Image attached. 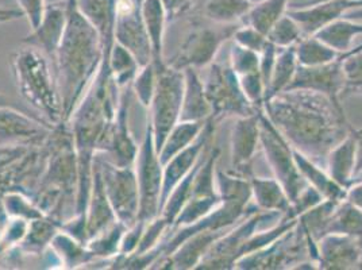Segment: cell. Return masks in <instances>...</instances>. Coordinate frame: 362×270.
Returning a JSON list of instances; mask_svg holds the SVG:
<instances>
[{
	"label": "cell",
	"instance_id": "18",
	"mask_svg": "<svg viewBox=\"0 0 362 270\" xmlns=\"http://www.w3.org/2000/svg\"><path fill=\"white\" fill-rule=\"evenodd\" d=\"M65 26L66 1L61 0L47 4L41 23L35 29H33L28 37L22 40V44L40 49L54 64Z\"/></svg>",
	"mask_w": 362,
	"mask_h": 270
},
{
	"label": "cell",
	"instance_id": "49",
	"mask_svg": "<svg viewBox=\"0 0 362 270\" xmlns=\"http://www.w3.org/2000/svg\"><path fill=\"white\" fill-rule=\"evenodd\" d=\"M277 53H279V47L273 45L272 42L268 41L267 46L264 47V50L259 53V75L262 77V81L265 84V92L268 88L269 80H271L272 72L276 64V59H277Z\"/></svg>",
	"mask_w": 362,
	"mask_h": 270
},
{
	"label": "cell",
	"instance_id": "6",
	"mask_svg": "<svg viewBox=\"0 0 362 270\" xmlns=\"http://www.w3.org/2000/svg\"><path fill=\"white\" fill-rule=\"evenodd\" d=\"M207 68L209 72L203 81L211 105L214 123L259 112L245 96L240 84V77L235 75L228 62L223 64L214 61Z\"/></svg>",
	"mask_w": 362,
	"mask_h": 270
},
{
	"label": "cell",
	"instance_id": "20",
	"mask_svg": "<svg viewBox=\"0 0 362 270\" xmlns=\"http://www.w3.org/2000/svg\"><path fill=\"white\" fill-rule=\"evenodd\" d=\"M54 126L34 119L13 105H0V141H41Z\"/></svg>",
	"mask_w": 362,
	"mask_h": 270
},
{
	"label": "cell",
	"instance_id": "55",
	"mask_svg": "<svg viewBox=\"0 0 362 270\" xmlns=\"http://www.w3.org/2000/svg\"><path fill=\"white\" fill-rule=\"evenodd\" d=\"M0 105H11V100L3 93H0Z\"/></svg>",
	"mask_w": 362,
	"mask_h": 270
},
{
	"label": "cell",
	"instance_id": "22",
	"mask_svg": "<svg viewBox=\"0 0 362 270\" xmlns=\"http://www.w3.org/2000/svg\"><path fill=\"white\" fill-rule=\"evenodd\" d=\"M182 71L185 78V87L180 120L207 122L211 119V105L204 90V81L199 75V69L185 68Z\"/></svg>",
	"mask_w": 362,
	"mask_h": 270
},
{
	"label": "cell",
	"instance_id": "28",
	"mask_svg": "<svg viewBox=\"0 0 362 270\" xmlns=\"http://www.w3.org/2000/svg\"><path fill=\"white\" fill-rule=\"evenodd\" d=\"M252 6V0H202V13L215 25L231 26L242 23Z\"/></svg>",
	"mask_w": 362,
	"mask_h": 270
},
{
	"label": "cell",
	"instance_id": "43",
	"mask_svg": "<svg viewBox=\"0 0 362 270\" xmlns=\"http://www.w3.org/2000/svg\"><path fill=\"white\" fill-rule=\"evenodd\" d=\"M268 41L279 49H286L289 46H295L303 37L302 29L298 22L292 16H283L268 33Z\"/></svg>",
	"mask_w": 362,
	"mask_h": 270
},
{
	"label": "cell",
	"instance_id": "16",
	"mask_svg": "<svg viewBox=\"0 0 362 270\" xmlns=\"http://www.w3.org/2000/svg\"><path fill=\"white\" fill-rule=\"evenodd\" d=\"M317 269H362V243L344 234H329L317 242Z\"/></svg>",
	"mask_w": 362,
	"mask_h": 270
},
{
	"label": "cell",
	"instance_id": "39",
	"mask_svg": "<svg viewBox=\"0 0 362 270\" xmlns=\"http://www.w3.org/2000/svg\"><path fill=\"white\" fill-rule=\"evenodd\" d=\"M339 201L338 200H322L315 207L305 211L298 218L299 225H302L304 233L310 238L317 242L325 235H327V227L330 223L332 212Z\"/></svg>",
	"mask_w": 362,
	"mask_h": 270
},
{
	"label": "cell",
	"instance_id": "2",
	"mask_svg": "<svg viewBox=\"0 0 362 270\" xmlns=\"http://www.w3.org/2000/svg\"><path fill=\"white\" fill-rule=\"evenodd\" d=\"M65 1L66 26L54 59V69L62 118L66 123L102 66L105 45L99 33L78 10L77 0Z\"/></svg>",
	"mask_w": 362,
	"mask_h": 270
},
{
	"label": "cell",
	"instance_id": "17",
	"mask_svg": "<svg viewBox=\"0 0 362 270\" xmlns=\"http://www.w3.org/2000/svg\"><path fill=\"white\" fill-rule=\"evenodd\" d=\"M259 145L258 112L235 118L230 136V157L234 173L246 177L253 176L252 161Z\"/></svg>",
	"mask_w": 362,
	"mask_h": 270
},
{
	"label": "cell",
	"instance_id": "45",
	"mask_svg": "<svg viewBox=\"0 0 362 270\" xmlns=\"http://www.w3.org/2000/svg\"><path fill=\"white\" fill-rule=\"evenodd\" d=\"M228 64L238 77L247 75V74L258 71L259 54L253 52V50H250V49L242 47L241 45L233 42L231 49H230Z\"/></svg>",
	"mask_w": 362,
	"mask_h": 270
},
{
	"label": "cell",
	"instance_id": "25",
	"mask_svg": "<svg viewBox=\"0 0 362 270\" xmlns=\"http://www.w3.org/2000/svg\"><path fill=\"white\" fill-rule=\"evenodd\" d=\"M325 165L327 173L337 184L346 191L351 187L356 168V141L351 131L329 153Z\"/></svg>",
	"mask_w": 362,
	"mask_h": 270
},
{
	"label": "cell",
	"instance_id": "44",
	"mask_svg": "<svg viewBox=\"0 0 362 270\" xmlns=\"http://www.w3.org/2000/svg\"><path fill=\"white\" fill-rule=\"evenodd\" d=\"M157 84V69L151 62L145 66H141L136 78L132 83V90L136 93V100L144 108H149Z\"/></svg>",
	"mask_w": 362,
	"mask_h": 270
},
{
	"label": "cell",
	"instance_id": "38",
	"mask_svg": "<svg viewBox=\"0 0 362 270\" xmlns=\"http://www.w3.org/2000/svg\"><path fill=\"white\" fill-rule=\"evenodd\" d=\"M296 59L300 66H319L341 57L342 53L326 45L315 35H305L295 45Z\"/></svg>",
	"mask_w": 362,
	"mask_h": 270
},
{
	"label": "cell",
	"instance_id": "7",
	"mask_svg": "<svg viewBox=\"0 0 362 270\" xmlns=\"http://www.w3.org/2000/svg\"><path fill=\"white\" fill-rule=\"evenodd\" d=\"M134 170L139 191L138 221L148 223L161 213V196L164 181V165L156 148L153 130L148 117L142 142L136 153Z\"/></svg>",
	"mask_w": 362,
	"mask_h": 270
},
{
	"label": "cell",
	"instance_id": "51",
	"mask_svg": "<svg viewBox=\"0 0 362 270\" xmlns=\"http://www.w3.org/2000/svg\"><path fill=\"white\" fill-rule=\"evenodd\" d=\"M351 134L356 141V168H354V181L362 179V129H351ZM351 184V185H353Z\"/></svg>",
	"mask_w": 362,
	"mask_h": 270
},
{
	"label": "cell",
	"instance_id": "36",
	"mask_svg": "<svg viewBox=\"0 0 362 270\" xmlns=\"http://www.w3.org/2000/svg\"><path fill=\"white\" fill-rule=\"evenodd\" d=\"M52 249L59 255L62 268L75 269L81 265H88L95 261L93 255L84 243L76 240L68 233L60 230L50 242Z\"/></svg>",
	"mask_w": 362,
	"mask_h": 270
},
{
	"label": "cell",
	"instance_id": "32",
	"mask_svg": "<svg viewBox=\"0 0 362 270\" xmlns=\"http://www.w3.org/2000/svg\"><path fill=\"white\" fill-rule=\"evenodd\" d=\"M107 62L114 84L119 90L132 87L133 80L141 69L136 57L126 47L114 42L107 53Z\"/></svg>",
	"mask_w": 362,
	"mask_h": 270
},
{
	"label": "cell",
	"instance_id": "53",
	"mask_svg": "<svg viewBox=\"0 0 362 270\" xmlns=\"http://www.w3.org/2000/svg\"><path fill=\"white\" fill-rule=\"evenodd\" d=\"M23 13L19 8H4L0 7V23H7V22H13L16 19L23 18Z\"/></svg>",
	"mask_w": 362,
	"mask_h": 270
},
{
	"label": "cell",
	"instance_id": "57",
	"mask_svg": "<svg viewBox=\"0 0 362 270\" xmlns=\"http://www.w3.org/2000/svg\"><path fill=\"white\" fill-rule=\"evenodd\" d=\"M315 1H322V0H304V3H315Z\"/></svg>",
	"mask_w": 362,
	"mask_h": 270
},
{
	"label": "cell",
	"instance_id": "10",
	"mask_svg": "<svg viewBox=\"0 0 362 270\" xmlns=\"http://www.w3.org/2000/svg\"><path fill=\"white\" fill-rule=\"evenodd\" d=\"M107 199L122 225H134L139 215V191L134 166H117L107 161L99 153L95 154Z\"/></svg>",
	"mask_w": 362,
	"mask_h": 270
},
{
	"label": "cell",
	"instance_id": "13",
	"mask_svg": "<svg viewBox=\"0 0 362 270\" xmlns=\"http://www.w3.org/2000/svg\"><path fill=\"white\" fill-rule=\"evenodd\" d=\"M130 90L132 87L121 90L115 117L107 130L100 151H98L107 161L117 166H134L139 148L129 126Z\"/></svg>",
	"mask_w": 362,
	"mask_h": 270
},
{
	"label": "cell",
	"instance_id": "27",
	"mask_svg": "<svg viewBox=\"0 0 362 270\" xmlns=\"http://www.w3.org/2000/svg\"><path fill=\"white\" fill-rule=\"evenodd\" d=\"M78 10L99 33L103 45L115 40V0H77Z\"/></svg>",
	"mask_w": 362,
	"mask_h": 270
},
{
	"label": "cell",
	"instance_id": "12",
	"mask_svg": "<svg viewBox=\"0 0 362 270\" xmlns=\"http://www.w3.org/2000/svg\"><path fill=\"white\" fill-rule=\"evenodd\" d=\"M142 0H115V42L126 47L141 66L153 62L151 38L142 18Z\"/></svg>",
	"mask_w": 362,
	"mask_h": 270
},
{
	"label": "cell",
	"instance_id": "52",
	"mask_svg": "<svg viewBox=\"0 0 362 270\" xmlns=\"http://www.w3.org/2000/svg\"><path fill=\"white\" fill-rule=\"evenodd\" d=\"M346 199L353 203L356 207L362 210V179L356 181L349 189H347Z\"/></svg>",
	"mask_w": 362,
	"mask_h": 270
},
{
	"label": "cell",
	"instance_id": "23",
	"mask_svg": "<svg viewBox=\"0 0 362 270\" xmlns=\"http://www.w3.org/2000/svg\"><path fill=\"white\" fill-rule=\"evenodd\" d=\"M142 18L151 38L153 64L156 69L163 68L166 64L164 57L166 25L169 23L168 14L163 0H142Z\"/></svg>",
	"mask_w": 362,
	"mask_h": 270
},
{
	"label": "cell",
	"instance_id": "3",
	"mask_svg": "<svg viewBox=\"0 0 362 270\" xmlns=\"http://www.w3.org/2000/svg\"><path fill=\"white\" fill-rule=\"evenodd\" d=\"M16 88L22 98L42 114L47 123H64L54 64L37 47L25 45L11 56Z\"/></svg>",
	"mask_w": 362,
	"mask_h": 270
},
{
	"label": "cell",
	"instance_id": "46",
	"mask_svg": "<svg viewBox=\"0 0 362 270\" xmlns=\"http://www.w3.org/2000/svg\"><path fill=\"white\" fill-rule=\"evenodd\" d=\"M240 84L247 100L255 105L258 111H262L265 103V84L259 75V71L240 76Z\"/></svg>",
	"mask_w": 362,
	"mask_h": 270
},
{
	"label": "cell",
	"instance_id": "30",
	"mask_svg": "<svg viewBox=\"0 0 362 270\" xmlns=\"http://www.w3.org/2000/svg\"><path fill=\"white\" fill-rule=\"evenodd\" d=\"M209 122V120H207ZM207 122H189V120H180L175 127L169 131L165 138L161 149L158 151L160 160L163 165L173 158L176 154L191 146L202 131L204 130Z\"/></svg>",
	"mask_w": 362,
	"mask_h": 270
},
{
	"label": "cell",
	"instance_id": "24",
	"mask_svg": "<svg viewBox=\"0 0 362 270\" xmlns=\"http://www.w3.org/2000/svg\"><path fill=\"white\" fill-rule=\"evenodd\" d=\"M293 157L304 181L319 192V195L325 200L339 201L346 199V189L332 180V176L327 173L326 169H323L319 164L314 163L311 158H308L305 154L296 149H293Z\"/></svg>",
	"mask_w": 362,
	"mask_h": 270
},
{
	"label": "cell",
	"instance_id": "29",
	"mask_svg": "<svg viewBox=\"0 0 362 270\" xmlns=\"http://www.w3.org/2000/svg\"><path fill=\"white\" fill-rule=\"evenodd\" d=\"M216 189L222 203H231L241 207H249L252 203L250 177L234 172H225L216 166L215 172Z\"/></svg>",
	"mask_w": 362,
	"mask_h": 270
},
{
	"label": "cell",
	"instance_id": "37",
	"mask_svg": "<svg viewBox=\"0 0 362 270\" xmlns=\"http://www.w3.org/2000/svg\"><path fill=\"white\" fill-rule=\"evenodd\" d=\"M329 234H344L360 240L362 243V210L347 199L341 200L332 212L327 227Z\"/></svg>",
	"mask_w": 362,
	"mask_h": 270
},
{
	"label": "cell",
	"instance_id": "15",
	"mask_svg": "<svg viewBox=\"0 0 362 270\" xmlns=\"http://www.w3.org/2000/svg\"><path fill=\"white\" fill-rule=\"evenodd\" d=\"M344 54L332 62L319 66H298L296 75L293 77L288 90H315L325 93L334 100L342 102L345 77L342 69Z\"/></svg>",
	"mask_w": 362,
	"mask_h": 270
},
{
	"label": "cell",
	"instance_id": "26",
	"mask_svg": "<svg viewBox=\"0 0 362 270\" xmlns=\"http://www.w3.org/2000/svg\"><path fill=\"white\" fill-rule=\"evenodd\" d=\"M252 184V200L255 201L258 210L269 211V212H279L286 215L291 210L292 203L288 197L284 187L273 179H264V177H250Z\"/></svg>",
	"mask_w": 362,
	"mask_h": 270
},
{
	"label": "cell",
	"instance_id": "42",
	"mask_svg": "<svg viewBox=\"0 0 362 270\" xmlns=\"http://www.w3.org/2000/svg\"><path fill=\"white\" fill-rule=\"evenodd\" d=\"M342 69L345 77L344 96L362 93V45L351 47L344 54Z\"/></svg>",
	"mask_w": 362,
	"mask_h": 270
},
{
	"label": "cell",
	"instance_id": "35",
	"mask_svg": "<svg viewBox=\"0 0 362 270\" xmlns=\"http://www.w3.org/2000/svg\"><path fill=\"white\" fill-rule=\"evenodd\" d=\"M298 66H299V62L296 59L295 46L279 49L271 80L265 92V102L273 98L274 95L288 90V87L291 86L293 77L296 75Z\"/></svg>",
	"mask_w": 362,
	"mask_h": 270
},
{
	"label": "cell",
	"instance_id": "47",
	"mask_svg": "<svg viewBox=\"0 0 362 270\" xmlns=\"http://www.w3.org/2000/svg\"><path fill=\"white\" fill-rule=\"evenodd\" d=\"M231 40L235 44L241 45L242 47L250 49L258 54L264 50V47L268 44V37L265 34L256 30L255 28H252L249 25H243V23H241V26L237 28V30L234 31V35Z\"/></svg>",
	"mask_w": 362,
	"mask_h": 270
},
{
	"label": "cell",
	"instance_id": "34",
	"mask_svg": "<svg viewBox=\"0 0 362 270\" xmlns=\"http://www.w3.org/2000/svg\"><path fill=\"white\" fill-rule=\"evenodd\" d=\"M289 0H262L253 4L242 23L268 35L272 28L287 14Z\"/></svg>",
	"mask_w": 362,
	"mask_h": 270
},
{
	"label": "cell",
	"instance_id": "54",
	"mask_svg": "<svg viewBox=\"0 0 362 270\" xmlns=\"http://www.w3.org/2000/svg\"><path fill=\"white\" fill-rule=\"evenodd\" d=\"M345 16L353 19V20H360V22H362V7L361 8H357V10H353L350 13H347Z\"/></svg>",
	"mask_w": 362,
	"mask_h": 270
},
{
	"label": "cell",
	"instance_id": "21",
	"mask_svg": "<svg viewBox=\"0 0 362 270\" xmlns=\"http://www.w3.org/2000/svg\"><path fill=\"white\" fill-rule=\"evenodd\" d=\"M118 222L112 207L107 199L102 175L98 165L93 161L92 172V187H90V201L86 213V235L87 242L105 233L110 227ZM86 242V243H87Z\"/></svg>",
	"mask_w": 362,
	"mask_h": 270
},
{
	"label": "cell",
	"instance_id": "48",
	"mask_svg": "<svg viewBox=\"0 0 362 270\" xmlns=\"http://www.w3.org/2000/svg\"><path fill=\"white\" fill-rule=\"evenodd\" d=\"M19 10L23 13L25 18L28 19L30 29H35L42 18L46 10V0H16Z\"/></svg>",
	"mask_w": 362,
	"mask_h": 270
},
{
	"label": "cell",
	"instance_id": "41",
	"mask_svg": "<svg viewBox=\"0 0 362 270\" xmlns=\"http://www.w3.org/2000/svg\"><path fill=\"white\" fill-rule=\"evenodd\" d=\"M1 210L7 218H21L28 222L47 216L33 199L16 191H8L1 197Z\"/></svg>",
	"mask_w": 362,
	"mask_h": 270
},
{
	"label": "cell",
	"instance_id": "11",
	"mask_svg": "<svg viewBox=\"0 0 362 270\" xmlns=\"http://www.w3.org/2000/svg\"><path fill=\"white\" fill-rule=\"evenodd\" d=\"M237 28V25H231L212 29L210 26L197 25L188 33L177 54L172 60L166 61V64L180 71L185 68H207L216 60L222 46L233 38Z\"/></svg>",
	"mask_w": 362,
	"mask_h": 270
},
{
	"label": "cell",
	"instance_id": "33",
	"mask_svg": "<svg viewBox=\"0 0 362 270\" xmlns=\"http://www.w3.org/2000/svg\"><path fill=\"white\" fill-rule=\"evenodd\" d=\"M60 230V223L50 216H42L31 221L28 233L18 245V249L26 254H42Z\"/></svg>",
	"mask_w": 362,
	"mask_h": 270
},
{
	"label": "cell",
	"instance_id": "1",
	"mask_svg": "<svg viewBox=\"0 0 362 270\" xmlns=\"http://www.w3.org/2000/svg\"><path fill=\"white\" fill-rule=\"evenodd\" d=\"M264 112L293 149L319 165L353 129L342 102L315 90L280 92L264 103Z\"/></svg>",
	"mask_w": 362,
	"mask_h": 270
},
{
	"label": "cell",
	"instance_id": "56",
	"mask_svg": "<svg viewBox=\"0 0 362 270\" xmlns=\"http://www.w3.org/2000/svg\"><path fill=\"white\" fill-rule=\"evenodd\" d=\"M1 215H4V212H0V216H1ZM3 227H4V225H0V237H1V233H3Z\"/></svg>",
	"mask_w": 362,
	"mask_h": 270
},
{
	"label": "cell",
	"instance_id": "8",
	"mask_svg": "<svg viewBox=\"0 0 362 270\" xmlns=\"http://www.w3.org/2000/svg\"><path fill=\"white\" fill-rule=\"evenodd\" d=\"M281 216L283 215L279 212L253 211L252 213L245 216L241 222L230 227L226 233L212 245L210 250L199 262L197 269H235V264L242 257V250L246 242L264 225L276 223Z\"/></svg>",
	"mask_w": 362,
	"mask_h": 270
},
{
	"label": "cell",
	"instance_id": "19",
	"mask_svg": "<svg viewBox=\"0 0 362 270\" xmlns=\"http://www.w3.org/2000/svg\"><path fill=\"white\" fill-rule=\"evenodd\" d=\"M227 230L228 228L197 231L184 240L168 258L157 262L151 269H197L202 258L210 250L212 245L226 233Z\"/></svg>",
	"mask_w": 362,
	"mask_h": 270
},
{
	"label": "cell",
	"instance_id": "9",
	"mask_svg": "<svg viewBox=\"0 0 362 270\" xmlns=\"http://www.w3.org/2000/svg\"><path fill=\"white\" fill-rule=\"evenodd\" d=\"M259 120V145L264 151L268 165L274 175V179L279 181L291 200L293 203L303 189L308 185L299 172L295 157L293 148L284 138L272 120L262 111L258 112Z\"/></svg>",
	"mask_w": 362,
	"mask_h": 270
},
{
	"label": "cell",
	"instance_id": "40",
	"mask_svg": "<svg viewBox=\"0 0 362 270\" xmlns=\"http://www.w3.org/2000/svg\"><path fill=\"white\" fill-rule=\"evenodd\" d=\"M126 228L127 227L122 225L121 222H117L105 233L99 234L98 237L92 238L86 243L87 249L90 250V254L93 255L95 261L96 259L110 261L119 254L122 237Z\"/></svg>",
	"mask_w": 362,
	"mask_h": 270
},
{
	"label": "cell",
	"instance_id": "50",
	"mask_svg": "<svg viewBox=\"0 0 362 270\" xmlns=\"http://www.w3.org/2000/svg\"><path fill=\"white\" fill-rule=\"evenodd\" d=\"M202 0H163L165 7L168 20L173 22L180 16L188 14Z\"/></svg>",
	"mask_w": 362,
	"mask_h": 270
},
{
	"label": "cell",
	"instance_id": "5",
	"mask_svg": "<svg viewBox=\"0 0 362 270\" xmlns=\"http://www.w3.org/2000/svg\"><path fill=\"white\" fill-rule=\"evenodd\" d=\"M185 78L184 71L165 64L157 69V84L148 108L153 138L157 151L161 149L169 131L180 122Z\"/></svg>",
	"mask_w": 362,
	"mask_h": 270
},
{
	"label": "cell",
	"instance_id": "4",
	"mask_svg": "<svg viewBox=\"0 0 362 270\" xmlns=\"http://www.w3.org/2000/svg\"><path fill=\"white\" fill-rule=\"evenodd\" d=\"M317 242L304 233L298 221V225L269 246L240 258L235 264V269H295L307 259L317 262Z\"/></svg>",
	"mask_w": 362,
	"mask_h": 270
},
{
	"label": "cell",
	"instance_id": "14",
	"mask_svg": "<svg viewBox=\"0 0 362 270\" xmlns=\"http://www.w3.org/2000/svg\"><path fill=\"white\" fill-rule=\"evenodd\" d=\"M296 7L288 8L287 14L292 16L300 26L304 37L314 35L347 13L361 8L362 0H322L315 3H296Z\"/></svg>",
	"mask_w": 362,
	"mask_h": 270
},
{
	"label": "cell",
	"instance_id": "31",
	"mask_svg": "<svg viewBox=\"0 0 362 270\" xmlns=\"http://www.w3.org/2000/svg\"><path fill=\"white\" fill-rule=\"evenodd\" d=\"M326 45L339 53H346L357 37L362 35V22L350 18H341L314 34Z\"/></svg>",
	"mask_w": 362,
	"mask_h": 270
}]
</instances>
